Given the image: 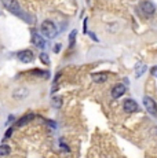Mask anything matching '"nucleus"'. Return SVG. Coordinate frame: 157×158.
Here are the masks:
<instances>
[{
	"mask_svg": "<svg viewBox=\"0 0 157 158\" xmlns=\"http://www.w3.org/2000/svg\"><path fill=\"white\" fill-rule=\"evenodd\" d=\"M59 48H61V45L57 44V45H55V52H59Z\"/></svg>",
	"mask_w": 157,
	"mask_h": 158,
	"instance_id": "19",
	"label": "nucleus"
},
{
	"mask_svg": "<svg viewBox=\"0 0 157 158\" xmlns=\"http://www.w3.org/2000/svg\"><path fill=\"white\" fill-rule=\"evenodd\" d=\"M46 124H47V125H50L51 127V128H55V123H54V121H46Z\"/></svg>",
	"mask_w": 157,
	"mask_h": 158,
	"instance_id": "17",
	"label": "nucleus"
},
{
	"mask_svg": "<svg viewBox=\"0 0 157 158\" xmlns=\"http://www.w3.org/2000/svg\"><path fill=\"white\" fill-rule=\"evenodd\" d=\"M41 33H43L46 37H55L57 33H58V30H57V26L54 22H51V21H44L43 23H41Z\"/></svg>",
	"mask_w": 157,
	"mask_h": 158,
	"instance_id": "1",
	"label": "nucleus"
},
{
	"mask_svg": "<svg viewBox=\"0 0 157 158\" xmlns=\"http://www.w3.org/2000/svg\"><path fill=\"white\" fill-rule=\"evenodd\" d=\"M143 106L147 110V113H150L153 115L157 114V105L152 98H149V96H143Z\"/></svg>",
	"mask_w": 157,
	"mask_h": 158,
	"instance_id": "2",
	"label": "nucleus"
},
{
	"mask_svg": "<svg viewBox=\"0 0 157 158\" xmlns=\"http://www.w3.org/2000/svg\"><path fill=\"white\" fill-rule=\"evenodd\" d=\"M32 43L39 48H46V40L43 39V36L37 35V33H33L32 35Z\"/></svg>",
	"mask_w": 157,
	"mask_h": 158,
	"instance_id": "7",
	"label": "nucleus"
},
{
	"mask_svg": "<svg viewBox=\"0 0 157 158\" xmlns=\"http://www.w3.org/2000/svg\"><path fill=\"white\" fill-rule=\"evenodd\" d=\"M152 74L155 76V77H157V66H155V68H152Z\"/></svg>",
	"mask_w": 157,
	"mask_h": 158,
	"instance_id": "18",
	"label": "nucleus"
},
{
	"mask_svg": "<svg viewBox=\"0 0 157 158\" xmlns=\"http://www.w3.org/2000/svg\"><path fill=\"white\" fill-rule=\"evenodd\" d=\"M17 56H18V59H19L21 62H23V63H31L32 60H33V58H35L33 52H32V51H29V50L19 51Z\"/></svg>",
	"mask_w": 157,
	"mask_h": 158,
	"instance_id": "5",
	"label": "nucleus"
},
{
	"mask_svg": "<svg viewBox=\"0 0 157 158\" xmlns=\"http://www.w3.org/2000/svg\"><path fill=\"white\" fill-rule=\"evenodd\" d=\"M7 8H8V11H11L13 14H15L17 17L25 18V14L22 13V10H21V7H19V4H18L17 0H11V2L7 4Z\"/></svg>",
	"mask_w": 157,
	"mask_h": 158,
	"instance_id": "3",
	"label": "nucleus"
},
{
	"mask_svg": "<svg viewBox=\"0 0 157 158\" xmlns=\"http://www.w3.org/2000/svg\"><path fill=\"white\" fill-rule=\"evenodd\" d=\"M147 70V68H146V65H145V63H142V62H138L137 65H135V76H137V77H141L142 74H143Z\"/></svg>",
	"mask_w": 157,
	"mask_h": 158,
	"instance_id": "11",
	"label": "nucleus"
},
{
	"mask_svg": "<svg viewBox=\"0 0 157 158\" xmlns=\"http://www.w3.org/2000/svg\"><path fill=\"white\" fill-rule=\"evenodd\" d=\"M40 60L44 63V65H50V58H48V55L46 52H41L40 54Z\"/></svg>",
	"mask_w": 157,
	"mask_h": 158,
	"instance_id": "15",
	"label": "nucleus"
},
{
	"mask_svg": "<svg viewBox=\"0 0 157 158\" xmlns=\"http://www.w3.org/2000/svg\"><path fill=\"white\" fill-rule=\"evenodd\" d=\"M125 92V85L124 84H117V85L113 87V89H112V96H113L114 99L120 98L121 95H124Z\"/></svg>",
	"mask_w": 157,
	"mask_h": 158,
	"instance_id": "8",
	"label": "nucleus"
},
{
	"mask_svg": "<svg viewBox=\"0 0 157 158\" xmlns=\"http://www.w3.org/2000/svg\"><path fill=\"white\" fill-rule=\"evenodd\" d=\"M10 151H11L10 146H7V144H2V146H0V157L8 156V154H10Z\"/></svg>",
	"mask_w": 157,
	"mask_h": 158,
	"instance_id": "12",
	"label": "nucleus"
},
{
	"mask_svg": "<svg viewBox=\"0 0 157 158\" xmlns=\"http://www.w3.org/2000/svg\"><path fill=\"white\" fill-rule=\"evenodd\" d=\"M76 35H77V30H72L70 36H69V48L73 47V44H74V39H76Z\"/></svg>",
	"mask_w": 157,
	"mask_h": 158,
	"instance_id": "14",
	"label": "nucleus"
},
{
	"mask_svg": "<svg viewBox=\"0 0 157 158\" xmlns=\"http://www.w3.org/2000/svg\"><path fill=\"white\" fill-rule=\"evenodd\" d=\"M139 7H141L142 13H143L145 15H152L153 13H155V10H156L155 6H153V3L149 2V0H143V2H141Z\"/></svg>",
	"mask_w": 157,
	"mask_h": 158,
	"instance_id": "4",
	"label": "nucleus"
},
{
	"mask_svg": "<svg viewBox=\"0 0 157 158\" xmlns=\"http://www.w3.org/2000/svg\"><path fill=\"white\" fill-rule=\"evenodd\" d=\"M35 117H36L35 114H26V115H23L22 118H19V120L17 121L15 125H14V127H17V128H18V127H23V125H26V124L31 123V121H32Z\"/></svg>",
	"mask_w": 157,
	"mask_h": 158,
	"instance_id": "9",
	"label": "nucleus"
},
{
	"mask_svg": "<svg viewBox=\"0 0 157 158\" xmlns=\"http://www.w3.org/2000/svg\"><path fill=\"white\" fill-rule=\"evenodd\" d=\"M123 107H124L125 113H135V111H138V103L132 99H125L123 103Z\"/></svg>",
	"mask_w": 157,
	"mask_h": 158,
	"instance_id": "6",
	"label": "nucleus"
},
{
	"mask_svg": "<svg viewBox=\"0 0 157 158\" xmlns=\"http://www.w3.org/2000/svg\"><path fill=\"white\" fill-rule=\"evenodd\" d=\"M91 78L94 83L101 84V83H105V81L108 80V74L106 73H94V74L91 76Z\"/></svg>",
	"mask_w": 157,
	"mask_h": 158,
	"instance_id": "10",
	"label": "nucleus"
},
{
	"mask_svg": "<svg viewBox=\"0 0 157 158\" xmlns=\"http://www.w3.org/2000/svg\"><path fill=\"white\" fill-rule=\"evenodd\" d=\"M11 133H13V127H10V128L6 131V133H4V139H3V140H7V139L11 136Z\"/></svg>",
	"mask_w": 157,
	"mask_h": 158,
	"instance_id": "16",
	"label": "nucleus"
},
{
	"mask_svg": "<svg viewBox=\"0 0 157 158\" xmlns=\"http://www.w3.org/2000/svg\"><path fill=\"white\" fill-rule=\"evenodd\" d=\"M51 103H53V106H54L55 109H59V107L62 106V99L58 98V96H54L53 101H51Z\"/></svg>",
	"mask_w": 157,
	"mask_h": 158,
	"instance_id": "13",
	"label": "nucleus"
}]
</instances>
